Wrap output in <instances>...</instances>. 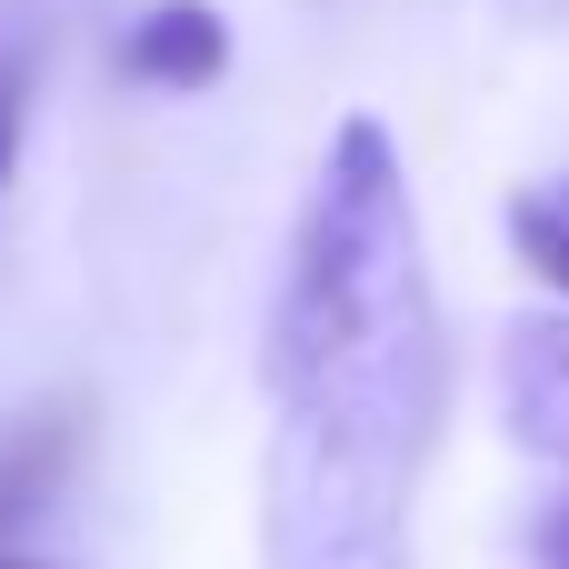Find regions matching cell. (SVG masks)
Returning a JSON list of instances; mask_svg holds the SVG:
<instances>
[{"mask_svg":"<svg viewBox=\"0 0 569 569\" xmlns=\"http://www.w3.org/2000/svg\"><path fill=\"white\" fill-rule=\"evenodd\" d=\"M260 380H270L260 560L410 569V510L450 400V340L400 140L370 110H350L310 160Z\"/></svg>","mask_w":569,"mask_h":569,"instance_id":"obj_1","label":"cell"},{"mask_svg":"<svg viewBox=\"0 0 569 569\" xmlns=\"http://www.w3.org/2000/svg\"><path fill=\"white\" fill-rule=\"evenodd\" d=\"M510 250L569 300V180H530V190L510 200Z\"/></svg>","mask_w":569,"mask_h":569,"instance_id":"obj_5","label":"cell"},{"mask_svg":"<svg viewBox=\"0 0 569 569\" xmlns=\"http://www.w3.org/2000/svg\"><path fill=\"white\" fill-rule=\"evenodd\" d=\"M80 450H90V410L80 400H40V410L0 420V550L60 500V480L80 470Z\"/></svg>","mask_w":569,"mask_h":569,"instance_id":"obj_4","label":"cell"},{"mask_svg":"<svg viewBox=\"0 0 569 569\" xmlns=\"http://www.w3.org/2000/svg\"><path fill=\"white\" fill-rule=\"evenodd\" d=\"M0 569H40V560H10V550H0Z\"/></svg>","mask_w":569,"mask_h":569,"instance_id":"obj_8","label":"cell"},{"mask_svg":"<svg viewBox=\"0 0 569 569\" xmlns=\"http://www.w3.org/2000/svg\"><path fill=\"white\" fill-rule=\"evenodd\" d=\"M20 130H30V60H0V190L20 170Z\"/></svg>","mask_w":569,"mask_h":569,"instance_id":"obj_6","label":"cell"},{"mask_svg":"<svg viewBox=\"0 0 569 569\" xmlns=\"http://www.w3.org/2000/svg\"><path fill=\"white\" fill-rule=\"evenodd\" d=\"M110 70L130 80V90H210L220 70H230V20L210 10V0H150L120 40H110Z\"/></svg>","mask_w":569,"mask_h":569,"instance_id":"obj_3","label":"cell"},{"mask_svg":"<svg viewBox=\"0 0 569 569\" xmlns=\"http://www.w3.org/2000/svg\"><path fill=\"white\" fill-rule=\"evenodd\" d=\"M530 569H569V490L530 520Z\"/></svg>","mask_w":569,"mask_h":569,"instance_id":"obj_7","label":"cell"},{"mask_svg":"<svg viewBox=\"0 0 569 569\" xmlns=\"http://www.w3.org/2000/svg\"><path fill=\"white\" fill-rule=\"evenodd\" d=\"M500 420L530 460L569 470V310H530L500 330Z\"/></svg>","mask_w":569,"mask_h":569,"instance_id":"obj_2","label":"cell"}]
</instances>
